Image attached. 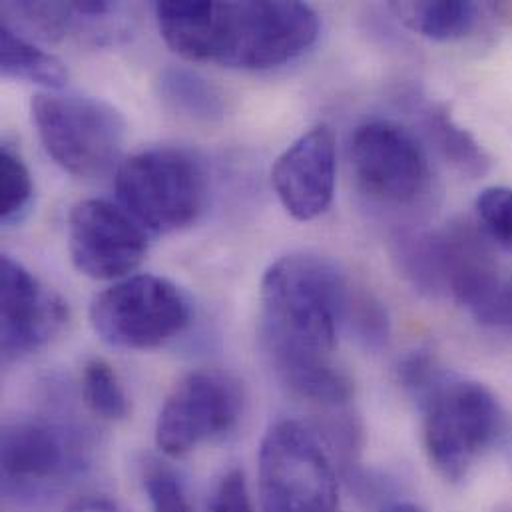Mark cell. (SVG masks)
Here are the masks:
<instances>
[{"label": "cell", "instance_id": "ffe728a7", "mask_svg": "<svg viewBox=\"0 0 512 512\" xmlns=\"http://www.w3.org/2000/svg\"><path fill=\"white\" fill-rule=\"evenodd\" d=\"M160 92L166 102L192 118L214 120L222 114V100L216 88L202 76L170 68L160 78Z\"/></svg>", "mask_w": 512, "mask_h": 512}, {"label": "cell", "instance_id": "f1b7e54d", "mask_svg": "<svg viewBox=\"0 0 512 512\" xmlns=\"http://www.w3.org/2000/svg\"><path fill=\"white\" fill-rule=\"evenodd\" d=\"M381 512H425L421 507H417L415 503H409V501H397V503H391L387 505Z\"/></svg>", "mask_w": 512, "mask_h": 512}, {"label": "cell", "instance_id": "7c38bea8", "mask_svg": "<svg viewBox=\"0 0 512 512\" xmlns=\"http://www.w3.org/2000/svg\"><path fill=\"white\" fill-rule=\"evenodd\" d=\"M0 345L4 359L30 355L50 343L68 321V305L22 263L0 259Z\"/></svg>", "mask_w": 512, "mask_h": 512}, {"label": "cell", "instance_id": "f546056e", "mask_svg": "<svg viewBox=\"0 0 512 512\" xmlns=\"http://www.w3.org/2000/svg\"><path fill=\"white\" fill-rule=\"evenodd\" d=\"M509 305H511V327H512V279L509 281Z\"/></svg>", "mask_w": 512, "mask_h": 512}, {"label": "cell", "instance_id": "d6986e66", "mask_svg": "<svg viewBox=\"0 0 512 512\" xmlns=\"http://www.w3.org/2000/svg\"><path fill=\"white\" fill-rule=\"evenodd\" d=\"M281 381L301 399L343 407L353 397V381L331 359H307L275 369Z\"/></svg>", "mask_w": 512, "mask_h": 512}, {"label": "cell", "instance_id": "484cf974", "mask_svg": "<svg viewBox=\"0 0 512 512\" xmlns=\"http://www.w3.org/2000/svg\"><path fill=\"white\" fill-rule=\"evenodd\" d=\"M399 381L401 385L419 401L427 395L447 373L439 367L437 359L429 351H413L403 357L399 363Z\"/></svg>", "mask_w": 512, "mask_h": 512}, {"label": "cell", "instance_id": "ac0fdd59", "mask_svg": "<svg viewBox=\"0 0 512 512\" xmlns=\"http://www.w3.org/2000/svg\"><path fill=\"white\" fill-rule=\"evenodd\" d=\"M0 72L6 78L44 86L48 92L60 90L68 80V70L56 56L24 40L6 22L0 26Z\"/></svg>", "mask_w": 512, "mask_h": 512}, {"label": "cell", "instance_id": "7402d4cb", "mask_svg": "<svg viewBox=\"0 0 512 512\" xmlns=\"http://www.w3.org/2000/svg\"><path fill=\"white\" fill-rule=\"evenodd\" d=\"M32 202V180L20 154L4 144L0 150V220L4 226L24 218Z\"/></svg>", "mask_w": 512, "mask_h": 512}, {"label": "cell", "instance_id": "4316f807", "mask_svg": "<svg viewBox=\"0 0 512 512\" xmlns=\"http://www.w3.org/2000/svg\"><path fill=\"white\" fill-rule=\"evenodd\" d=\"M212 512H256L244 471L226 473L214 493Z\"/></svg>", "mask_w": 512, "mask_h": 512}, {"label": "cell", "instance_id": "52a82bcc", "mask_svg": "<svg viewBox=\"0 0 512 512\" xmlns=\"http://www.w3.org/2000/svg\"><path fill=\"white\" fill-rule=\"evenodd\" d=\"M192 319L186 293L166 277L140 273L120 279L94 297L90 323L110 347L156 349L178 337Z\"/></svg>", "mask_w": 512, "mask_h": 512}, {"label": "cell", "instance_id": "8992f818", "mask_svg": "<svg viewBox=\"0 0 512 512\" xmlns=\"http://www.w3.org/2000/svg\"><path fill=\"white\" fill-rule=\"evenodd\" d=\"M30 108L46 154L68 174L98 178L118 162L126 120L112 104L56 90L36 94Z\"/></svg>", "mask_w": 512, "mask_h": 512}, {"label": "cell", "instance_id": "44dd1931", "mask_svg": "<svg viewBox=\"0 0 512 512\" xmlns=\"http://www.w3.org/2000/svg\"><path fill=\"white\" fill-rule=\"evenodd\" d=\"M82 399L86 407L104 421L128 417L130 403L118 373L104 359H90L82 371Z\"/></svg>", "mask_w": 512, "mask_h": 512}, {"label": "cell", "instance_id": "5bb4252c", "mask_svg": "<svg viewBox=\"0 0 512 512\" xmlns=\"http://www.w3.org/2000/svg\"><path fill=\"white\" fill-rule=\"evenodd\" d=\"M82 461V449L60 425L20 419L2 429L0 463L6 489H40L76 473Z\"/></svg>", "mask_w": 512, "mask_h": 512}, {"label": "cell", "instance_id": "8fae6325", "mask_svg": "<svg viewBox=\"0 0 512 512\" xmlns=\"http://www.w3.org/2000/svg\"><path fill=\"white\" fill-rule=\"evenodd\" d=\"M447 248V289L475 321L489 327H511L509 281L489 248L479 224L459 222L443 230Z\"/></svg>", "mask_w": 512, "mask_h": 512}, {"label": "cell", "instance_id": "ba28073f", "mask_svg": "<svg viewBox=\"0 0 512 512\" xmlns=\"http://www.w3.org/2000/svg\"><path fill=\"white\" fill-rule=\"evenodd\" d=\"M242 413L238 383L214 371L186 375L164 401L156 421L158 449L180 459L228 435Z\"/></svg>", "mask_w": 512, "mask_h": 512}, {"label": "cell", "instance_id": "6da1fadb", "mask_svg": "<svg viewBox=\"0 0 512 512\" xmlns=\"http://www.w3.org/2000/svg\"><path fill=\"white\" fill-rule=\"evenodd\" d=\"M164 42L190 62L269 70L307 52L319 36L317 12L297 0L156 4Z\"/></svg>", "mask_w": 512, "mask_h": 512}, {"label": "cell", "instance_id": "e0dca14e", "mask_svg": "<svg viewBox=\"0 0 512 512\" xmlns=\"http://www.w3.org/2000/svg\"><path fill=\"white\" fill-rule=\"evenodd\" d=\"M423 126L435 148L461 174L469 178H483L489 174L493 160L479 140L463 128L443 104H431L425 110Z\"/></svg>", "mask_w": 512, "mask_h": 512}, {"label": "cell", "instance_id": "2e32d148", "mask_svg": "<svg viewBox=\"0 0 512 512\" xmlns=\"http://www.w3.org/2000/svg\"><path fill=\"white\" fill-rule=\"evenodd\" d=\"M391 12L413 32L447 42L469 36L481 18L483 6L475 2H391Z\"/></svg>", "mask_w": 512, "mask_h": 512}, {"label": "cell", "instance_id": "603a6c76", "mask_svg": "<svg viewBox=\"0 0 512 512\" xmlns=\"http://www.w3.org/2000/svg\"><path fill=\"white\" fill-rule=\"evenodd\" d=\"M345 327H349L367 349H381L387 345L391 333L387 309L377 297L365 291H351Z\"/></svg>", "mask_w": 512, "mask_h": 512}, {"label": "cell", "instance_id": "4fadbf2b", "mask_svg": "<svg viewBox=\"0 0 512 512\" xmlns=\"http://www.w3.org/2000/svg\"><path fill=\"white\" fill-rule=\"evenodd\" d=\"M335 180L337 148L327 124L303 132L275 160L271 170V184L281 206L299 222H311L329 210Z\"/></svg>", "mask_w": 512, "mask_h": 512}, {"label": "cell", "instance_id": "30bf717a", "mask_svg": "<svg viewBox=\"0 0 512 512\" xmlns=\"http://www.w3.org/2000/svg\"><path fill=\"white\" fill-rule=\"evenodd\" d=\"M68 252L90 279H124L148 254V236L120 204L92 198L78 202L68 216Z\"/></svg>", "mask_w": 512, "mask_h": 512}, {"label": "cell", "instance_id": "7a4b0ae2", "mask_svg": "<svg viewBox=\"0 0 512 512\" xmlns=\"http://www.w3.org/2000/svg\"><path fill=\"white\" fill-rule=\"evenodd\" d=\"M351 291L327 257L291 254L271 263L259 287V331L273 367L331 359Z\"/></svg>", "mask_w": 512, "mask_h": 512}, {"label": "cell", "instance_id": "9a60e30c", "mask_svg": "<svg viewBox=\"0 0 512 512\" xmlns=\"http://www.w3.org/2000/svg\"><path fill=\"white\" fill-rule=\"evenodd\" d=\"M397 271L427 297L449 295L447 289V248L441 232H411L393 242Z\"/></svg>", "mask_w": 512, "mask_h": 512}, {"label": "cell", "instance_id": "3957f363", "mask_svg": "<svg viewBox=\"0 0 512 512\" xmlns=\"http://www.w3.org/2000/svg\"><path fill=\"white\" fill-rule=\"evenodd\" d=\"M419 407L429 463L447 483L467 479L507 433L499 399L477 381L445 375L419 399Z\"/></svg>", "mask_w": 512, "mask_h": 512}, {"label": "cell", "instance_id": "83f0119b", "mask_svg": "<svg viewBox=\"0 0 512 512\" xmlns=\"http://www.w3.org/2000/svg\"><path fill=\"white\" fill-rule=\"evenodd\" d=\"M64 512H126L118 503L104 497H88L72 503Z\"/></svg>", "mask_w": 512, "mask_h": 512}, {"label": "cell", "instance_id": "277c9868", "mask_svg": "<svg viewBox=\"0 0 512 512\" xmlns=\"http://www.w3.org/2000/svg\"><path fill=\"white\" fill-rule=\"evenodd\" d=\"M257 463L263 512L337 511V475L317 429L295 419L273 423Z\"/></svg>", "mask_w": 512, "mask_h": 512}, {"label": "cell", "instance_id": "9c48e42d", "mask_svg": "<svg viewBox=\"0 0 512 512\" xmlns=\"http://www.w3.org/2000/svg\"><path fill=\"white\" fill-rule=\"evenodd\" d=\"M359 188L373 200L405 206L429 186V160L417 136L391 120L365 122L349 144Z\"/></svg>", "mask_w": 512, "mask_h": 512}, {"label": "cell", "instance_id": "d4e9b609", "mask_svg": "<svg viewBox=\"0 0 512 512\" xmlns=\"http://www.w3.org/2000/svg\"><path fill=\"white\" fill-rule=\"evenodd\" d=\"M144 489L152 512H194L180 479L162 467L148 469Z\"/></svg>", "mask_w": 512, "mask_h": 512}, {"label": "cell", "instance_id": "5b68a950", "mask_svg": "<svg viewBox=\"0 0 512 512\" xmlns=\"http://www.w3.org/2000/svg\"><path fill=\"white\" fill-rule=\"evenodd\" d=\"M116 198L144 230L172 234L200 218L208 182L200 162L188 152L152 148L120 164Z\"/></svg>", "mask_w": 512, "mask_h": 512}, {"label": "cell", "instance_id": "cb8c5ba5", "mask_svg": "<svg viewBox=\"0 0 512 512\" xmlns=\"http://www.w3.org/2000/svg\"><path fill=\"white\" fill-rule=\"evenodd\" d=\"M475 214L485 236L512 254V188L495 186L483 190L475 202Z\"/></svg>", "mask_w": 512, "mask_h": 512}]
</instances>
